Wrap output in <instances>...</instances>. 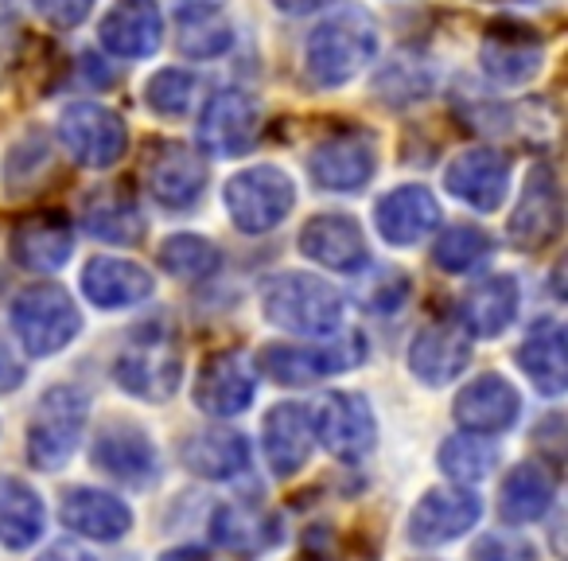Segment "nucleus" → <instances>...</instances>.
Returning <instances> with one entry per match:
<instances>
[{
  "instance_id": "obj_1",
  "label": "nucleus",
  "mask_w": 568,
  "mask_h": 561,
  "mask_svg": "<svg viewBox=\"0 0 568 561\" xmlns=\"http://www.w3.org/2000/svg\"><path fill=\"white\" fill-rule=\"evenodd\" d=\"M374 56H378V28H374L371 12L347 9L312 28L308 43H304V71H308L312 87L335 90L347 87L366 63H374Z\"/></svg>"
},
{
  "instance_id": "obj_2",
  "label": "nucleus",
  "mask_w": 568,
  "mask_h": 561,
  "mask_svg": "<svg viewBox=\"0 0 568 561\" xmlns=\"http://www.w3.org/2000/svg\"><path fill=\"white\" fill-rule=\"evenodd\" d=\"M113 374H118L121 390H129L133 398H144V402L172 398L183 379V351L172 320H149V324L136 328L125 348H121Z\"/></svg>"
},
{
  "instance_id": "obj_3",
  "label": "nucleus",
  "mask_w": 568,
  "mask_h": 561,
  "mask_svg": "<svg viewBox=\"0 0 568 561\" xmlns=\"http://www.w3.org/2000/svg\"><path fill=\"white\" fill-rule=\"evenodd\" d=\"M268 324L296 335H332L343 324L347 301L335 285L316 281L308 273H281L265 285L261 297Z\"/></svg>"
},
{
  "instance_id": "obj_4",
  "label": "nucleus",
  "mask_w": 568,
  "mask_h": 561,
  "mask_svg": "<svg viewBox=\"0 0 568 561\" xmlns=\"http://www.w3.org/2000/svg\"><path fill=\"white\" fill-rule=\"evenodd\" d=\"M12 328H17V340L28 348V355L48 359L59 355L82 332V317L63 285L36 281L12 301Z\"/></svg>"
},
{
  "instance_id": "obj_5",
  "label": "nucleus",
  "mask_w": 568,
  "mask_h": 561,
  "mask_svg": "<svg viewBox=\"0 0 568 561\" xmlns=\"http://www.w3.org/2000/svg\"><path fill=\"white\" fill-rule=\"evenodd\" d=\"M222 207L242 234H268L296 207V183L276 164H257L237 172L222 188Z\"/></svg>"
},
{
  "instance_id": "obj_6",
  "label": "nucleus",
  "mask_w": 568,
  "mask_h": 561,
  "mask_svg": "<svg viewBox=\"0 0 568 561\" xmlns=\"http://www.w3.org/2000/svg\"><path fill=\"white\" fill-rule=\"evenodd\" d=\"M90 398L79 387H51L40 398L32 425H28V457L43 472H59L74 457L82 433H87Z\"/></svg>"
},
{
  "instance_id": "obj_7",
  "label": "nucleus",
  "mask_w": 568,
  "mask_h": 561,
  "mask_svg": "<svg viewBox=\"0 0 568 561\" xmlns=\"http://www.w3.org/2000/svg\"><path fill=\"white\" fill-rule=\"evenodd\" d=\"M366 359V340L358 332L335 335L327 343H273L261 351V371L284 387H312L320 379H332L351 371Z\"/></svg>"
},
{
  "instance_id": "obj_8",
  "label": "nucleus",
  "mask_w": 568,
  "mask_h": 561,
  "mask_svg": "<svg viewBox=\"0 0 568 561\" xmlns=\"http://www.w3.org/2000/svg\"><path fill=\"white\" fill-rule=\"evenodd\" d=\"M59 137L82 168H113L129 149V129L110 106L74 102L59 118Z\"/></svg>"
},
{
  "instance_id": "obj_9",
  "label": "nucleus",
  "mask_w": 568,
  "mask_h": 561,
  "mask_svg": "<svg viewBox=\"0 0 568 561\" xmlns=\"http://www.w3.org/2000/svg\"><path fill=\"white\" fill-rule=\"evenodd\" d=\"M312 433L320 437L332 457L339 460H358L374 449V410L363 394H351V390H332L316 402L312 410Z\"/></svg>"
},
{
  "instance_id": "obj_10",
  "label": "nucleus",
  "mask_w": 568,
  "mask_h": 561,
  "mask_svg": "<svg viewBox=\"0 0 568 561\" xmlns=\"http://www.w3.org/2000/svg\"><path fill=\"white\" fill-rule=\"evenodd\" d=\"M560 222H565V207H560L557 172L549 164H537L521 188L510 222H506V242L521 253H537L560 234Z\"/></svg>"
},
{
  "instance_id": "obj_11",
  "label": "nucleus",
  "mask_w": 568,
  "mask_h": 561,
  "mask_svg": "<svg viewBox=\"0 0 568 561\" xmlns=\"http://www.w3.org/2000/svg\"><path fill=\"white\" fill-rule=\"evenodd\" d=\"M545 63V40L537 28L518 24V20H498L479 40V67L498 87H521L537 79Z\"/></svg>"
},
{
  "instance_id": "obj_12",
  "label": "nucleus",
  "mask_w": 568,
  "mask_h": 561,
  "mask_svg": "<svg viewBox=\"0 0 568 561\" xmlns=\"http://www.w3.org/2000/svg\"><path fill=\"white\" fill-rule=\"evenodd\" d=\"M308 172L324 191H363L378 172V144L363 129H339L312 149Z\"/></svg>"
},
{
  "instance_id": "obj_13",
  "label": "nucleus",
  "mask_w": 568,
  "mask_h": 561,
  "mask_svg": "<svg viewBox=\"0 0 568 561\" xmlns=\"http://www.w3.org/2000/svg\"><path fill=\"white\" fill-rule=\"evenodd\" d=\"M257 394V363L245 351H214L195 374V405L211 418H234Z\"/></svg>"
},
{
  "instance_id": "obj_14",
  "label": "nucleus",
  "mask_w": 568,
  "mask_h": 561,
  "mask_svg": "<svg viewBox=\"0 0 568 561\" xmlns=\"http://www.w3.org/2000/svg\"><path fill=\"white\" fill-rule=\"evenodd\" d=\"M144 188L168 211H187L203 199L206 164L180 141H160L144 157Z\"/></svg>"
},
{
  "instance_id": "obj_15",
  "label": "nucleus",
  "mask_w": 568,
  "mask_h": 561,
  "mask_svg": "<svg viewBox=\"0 0 568 561\" xmlns=\"http://www.w3.org/2000/svg\"><path fill=\"white\" fill-rule=\"evenodd\" d=\"M261 106L245 90H219L203 106L199 118V141L211 157H245L257 144Z\"/></svg>"
},
{
  "instance_id": "obj_16",
  "label": "nucleus",
  "mask_w": 568,
  "mask_h": 561,
  "mask_svg": "<svg viewBox=\"0 0 568 561\" xmlns=\"http://www.w3.org/2000/svg\"><path fill=\"white\" fill-rule=\"evenodd\" d=\"M94 464L102 468L110 480L125 483V488H152L160 475L156 444L141 433V429L113 421L98 433L94 441Z\"/></svg>"
},
{
  "instance_id": "obj_17",
  "label": "nucleus",
  "mask_w": 568,
  "mask_h": 561,
  "mask_svg": "<svg viewBox=\"0 0 568 561\" xmlns=\"http://www.w3.org/2000/svg\"><path fill=\"white\" fill-rule=\"evenodd\" d=\"M510 183V160L498 149H467L444 172V188L471 211H498Z\"/></svg>"
},
{
  "instance_id": "obj_18",
  "label": "nucleus",
  "mask_w": 568,
  "mask_h": 561,
  "mask_svg": "<svg viewBox=\"0 0 568 561\" xmlns=\"http://www.w3.org/2000/svg\"><path fill=\"white\" fill-rule=\"evenodd\" d=\"M521 398L503 374H475L464 390L456 394V421L467 429L471 437H495L518 421Z\"/></svg>"
},
{
  "instance_id": "obj_19",
  "label": "nucleus",
  "mask_w": 568,
  "mask_h": 561,
  "mask_svg": "<svg viewBox=\"0 0 568 561\" xmlns=\"http://www.w3.org/2000/svg\"><path fill=\"white\" fill-rule=\"evenodd\" d=\"M374 227L389 246H417L440 227V203L420 183H402L386 191L374 207Z\"/></svg>"
},
{
  "instance_id": "obj_20",
  "label": "nucleus",
  "mask_w": 568,
  "mask_h": 561,
  "mask_svg": "<svg viewBox=\"0 0 568 561\" xmlns=\"http://www.w3.org/2000/svg\"><path fill=\"white\" fill-rule=\"evenodd\" d=\"M483 503L475 491L448 488V491H428L409 514V538L417 545H444L464 538L467 530L479 522Z\"/></svg>"
},
{
  "instance_id": "obj_21",
  "label": "nucleus",
  "mask_w": 568,
  "mask_h": 561,
  "mask_svg": "<svg viewBox=\"0 0 568 561\" xmlns=\"http://www.w3.org/2000/svg\"><path fill=\"white\" fill-rule=\"evenodd\" d=\"M160 40H164V17L156 0H118L98 28V43L118 59H149Z\"/></svg>"
},
{
  "instance_id": "obj_22",
  "label": "nucleus",
  "mask_w": 568,
  "mask_h": 561,
  "mask_svg": "<svg viewBox=\"0 0 568 561\" xmlns=\"http://www.w3.org/2000/svg\"><path fill=\"white\" fill-rule=\"evenodd\" d=\"M74 246V222L63 211H40L28 214L12 227L9 250L17 266L32 269V273H51V269L67 266Z\"/></svg>"
},
{
  "instance_id": "obj_23",
  "label": "nucleus",
  "mask_w": 568,
  "mask_h": 561,
  "mask_svg": "<svg viewBox=\"0 0 568 561\" xmlns=\"http://www.w3.org/2000/svg\"><path fill=\"white\" fill-rule=\"evenodd\" d=\"M471 363V335L459 324H425L409 343V371L417 374L425 387H444L456 374L467 371Z\"/></svg>"
},
{
  "instance_id": "obj_24",
  "label": "nucleus",
  "mask_w": 568,
  "mask_h": 561,
  "mask_svg": "<svg viewBox=\"0 0 568 561\" xmlns=\"http://www.w3.org/2000/svg\"><path fill=\"white\" fill-rule=\"evenodd\" d=\"M301 253L332 273H358L366 266L363 227L347 214H316L301 230Z\"/></svg>"
},
{
  "instance_id": "obj_25",
  "label": "nucleus",
  "mask_w": 568,
  "mask_h": 561,
  "mask_svg": "<svg viewBox=\"0 0 568 561\" xmlns=\"http://www.w3.org/2000/svg\"><path fill=\"white\" fill-rule=\"evenodd\" d=\"M156 281L144 266L125 258H110V253H98L82 269V293L98 309H133V304L149 301Z\"/></svg>"
},
{
  "instance_id": "obj_26",
  "label": "nucleus",
  "mask_w": 568,
  "mask_h": 561,
  "mask_svg": "<svg viewBox=\"0 0 568 561\" xmlns=\"http://www.w3.org/2000/svg\"><path fill=\"white\" fill-rule=\"evenodd\" d=\"M261 444H265V460L276 475H296L312 457V413L301 402H281L265 413L261 425Z\"/></svg>"
},
{
  "instance_id": "obj_27",
  "label": "nucleus",
  "mask_w": 568,
  "mask_h": 561,
  "mask_svg": "<svg viewBox=\"0 0 568 561\" xmlns=\"http://www.w3.org/2000/svg\"><path fill=\"white\" fill-rule=\"evenodd\" d=\"M518 281L514 277H483L475 285L464 289L459 297V328L467 335H479V340H495L518 317Z\"/></svg>"
},
{
  "instance_id": "obj_28",
  "label": "nucleus",
  "mask_w": 568,
  "mask_h": 561,
  "mask_svg": "<svg viewBox=\"0 0 568 561\" xmlns=\"http://www.w3.org/2000/svg\"><path fill=\"white\" fill-rule=\"evenodd\" d=\"M211 534L234 558H257L281 542V519L257 503H226L214 511Z\"/></svg>"
},
{
  "instance_id": "obj_29",
  "label": "nucleus",
  "mask_w": 568,
  "mask_h": 561,
  "mask_svg": "<svg viewBox=\"0 0 568 561\" xmlns=\"http://www.w3.org/2000/svg\"><path fill=\"white\" fill-rule=\"evenodd\" d=\"M63 522L94 542H121L133 530V511L118 495L98 488H71L63 495Z\"/></svg>"
},
{
  "instance_id": "obj_30",
  "label": "nucleus",
  "mask_w": 568,
  "mask_h": 561,
  "mask_svg": "<svg viewBox=\"0 0 568 561\" xmlns=\"http://www.w3.org/2000/svg\"><path fill=\"white\" fill-rule=\"evenodd\" d=\"M180 460L203 480H237L250 468V444L234 429H203L180 444Z\"/></svg>"
},
{
  "instance_id": "obj_31",
  "label": "nucleus",
  "mask_w": 568,
  "mask_h": 561,
  "mask_svg": "<svg viewBox=\"0 0 568 561\" xmlns=\"http://www.w3.org/2000/svg\"><path fill=\"white\" fill-rule=\"evenodd\" d=\"M82 227L90 230L102 242L133 246L144 234V214L136 207L133 191L125 183H113V188H98L82 203Z\"/></svg>"
},
{
  "instance_id": "obj_32",
  "label": "nucleus",
  "mask_w": 568,
  "mask_h": 561,
  "mask_svg": "<svg viewBox=\"0 0 568 561\" xmlns=\"http://www.w3.org/2000/svg\"><path fill=\"white\" fill-rule=\"evenodd\" d=\"M518 367L529 374L541 394L557 398L568 387V355H565V328L560 320H541V324L529 328V335L518 348Z\"/></svg>"
},
{
  "instance_id": "obj_33",
  "label": "nucleus",
  "mask_w": 568,
  "mask_h": 561,
  "mask_svg": "<svg viewBox=\"0 0 568 561\" xmlns=\"http://www.w3.org/2000/svg\"><path fill=\"white\" fill-rule=\"evenodd\" d=\"M43 534V499L17 475H0V542L28 550Z\"/></svg>"
},
{
  "instance_id": "obj_34",
  "label": "nucleus",
  "mask_w": 568,
  "mask_h": 561,
  "mask_svg": "<svg viewBox=\"0 0 568 561\" xmlns=\"http://www.w3.org/2000/svg\"><path fill=\"white\" fill-rule=\"evenodd\" d=\"M552 495V475L541 464H518L510 468L503 483V519L506 522H537L549 511Z\"/></svg>"
},
{
  "instance_id": "obj_35",
  "label": "nucleus",
  "mask_w": 568,
  "mask_h": 561,
  "mask_svg": "<svg viewBox=\"0 0 568 561\" xmlns=\"http://www.w3.org/2000/svg\"><path fill=\"white\" fill-rule=\"evenodd\" d=\"M156 261L164 273L180 277V281H206L222 269V253L211 238L203 234H172L156 250Z\"/></svg>"
},
{
  "instance_id": "obj_36",
  "label": "nucleus",
  "mask_w": 568,
  "mask_h": 561,
  "mask_svg": "<svg viewBox=\"0 0 568 561\" xmlns=\"http://www.w3.org/2000/svg\"><path fill=\"white\" fill-rule=\"evenodd\" d=\"M230 43H234L230 20L214 4H199V9L180 12V51L187 59H219Z\"/></svg>"
},
{
  "instance_id": "obj_37",
  "label": "nucleus",
  "mask_w": 568,
  "mask_h": 561,
  "mask_svg": "<svg viewBox=\"0 0 568 561\" xmlns=\"http://www.w3.org/2000/svg\"><path fill=\"white\" fill-rule=\"evenodd\" d=\"M495 253L490 246L487 230L479 227H448L440 238H436V250H433V261L444 269V273H471L475 266Z\"/></svg>"
},
{
  "instance_id": "obj_38",
  "label": "nucleus",
  "mask_w": 568,
  "mask_h": 561,
  "mask_svg": "<svg viewBox=\"0 0 568 561\" xmlns=\"http://www.w3.org/2000/svg\"><path fill=\"white\" fill-rule=\"evenodd\" d=\"M495 464V444H487L483 437H452V441L440 444V468L456 483H479L483 475H490Z\"/></svg>"
},
{
  "instance_id": "obj_39",
  "label": "nucleus",
  "mask_w": 568,
  "mask_h": 561,
  "mask_svg": "<svg viewBox=\"0 0 568 561\" xmlns=\"http://www.w3.org/2000/svg\"><path fill=\"white\" fill-rule=\"evenodd\" d=\"M195 74L191 71H180V67H168V71H156L149 79V90H144V98H149L152 113H160V118H183V113L191 110V102H195Z\"/></svg>"
},
{
  "instance_id": "obj_40",
  "label": "nucleus",
  "mask_w": 568,
  "mask_h": 561,
  "mask_svg": "<svg viewBox=\"0 0 568 561\" xmlns=\"http://www.w3.org/2000/svg\"><path fill=\"white\" fill-rule=\"evenodd\" d=\"M405 297H409V281H405V273H397V269H382L371 285H366L363 304L374 312H397L405 304Z\"/></svg>"
},
{
  "instance_id": "obj_41",
  "label": "nucleus",
  "mask_w": 568,
  "mask_h": 561,
  "mask_svg": "<svg viewBox=\"0 0 568 561\" xmlns=\"http://www.w3.org/2000/svg\"><path fill=\"white\" fill-rule=\"evenodd\" d=\"M32 9L40 12L43 24L71 32V28H79L94 12V0H32Z\"/></svg>"
},
{
  "instance_id": "obj_42",
  "label": "nucleus",
  "mask_w": 568,
  "mask_h": 561,
  "mask_svg": "<svg viewBox=\"0 0 568 561\" xmlns=\"http://www.w3.org/2000/svg\"><path fill=\"white\" fill-rule=\"evenodd\" d=\"M475 561H534V550L514 534H487L475 545Z\"/></svg>"
},
{
  "instance_id": "obj_43",
  "label": "nucleus",
  "mask_w": 568,
  "mask_h": 561,
  "mask_svg": "<svg viewBox=\"0 0 568 561\" xmlns=\"http://www.w3.org/2000/svg\"><path fill=\"white\" fill-rule=\"evenodd\" d=\"M28 379L24 363H20V355L9 348V343H0V394H9V390H20Z\"/></svg>"
},
{
  "instance_id": "obj_44",
  "label": "nucleus",
  "mask_w": 568,
  "mask_h": 561,
  "mask_svg": "<svg viewBox=\"0 0 568 561\" xmlns=\"http://www.w3.org/2000/svg\"><path fill=\"white\" fill-rule=\"evenodd\" d=\"M273 4L284 12V17H308V12L327 9V4H335V0H273Z\"/></svg>"
},
{
  "instance_id": "obj_45",
  "label": "nucleus",
  "mask_w": 568,
  "mask_h": 561,
  "mask_svg": "<svg viewBox=\"0 0 568 561\" xmlns=\"http://www.w3.org/2000/svg\"><path fill=\"white\" fill-rule=\"evenodd\" d=\"M40 561H94V558H90L87 550H79V545L59 542V545H51V550H43Z\"/></svg>"
},
{
  "instance_id": "obj_46",
  "label": "nucleus",
  "mask_w": 568,
  "mask_h": 561,
  "mask_svg": "<svg viewBox=\"0 0 568 561\" xmlns=\"http://www.w3.org/2000/svg\"><path fill=\"white\" fill-rule=\"evenodd\" d=\"M160 561H211L203 550H191V545H183V550H168Z\"/></svg>"
},
{
  "instance_id": "obj_47",
  "label": "nucleus",
  "mask_w": 568,
  "mask_h": 561,
  "mask_svg": "<svg viewBox=\"0 0 568 561\" xmlns=\"http://www.w3.org/2000/svg\"><path fill=\"white\" fill-rule=\"evenodd\" d=\"M487 4H510V0H487Z\"/></svg>"
}]
</instances>
